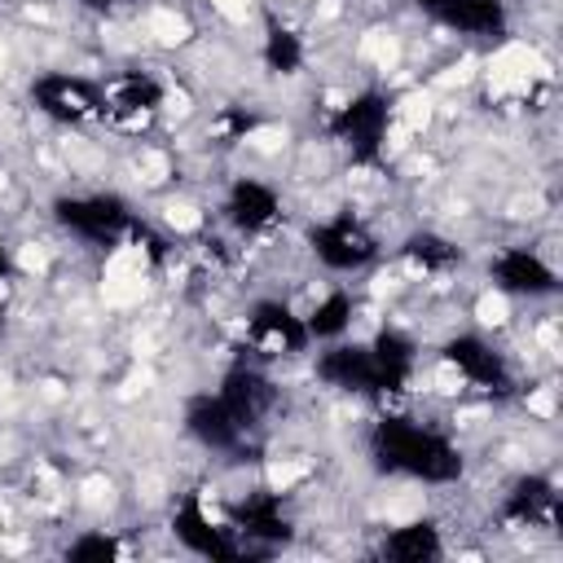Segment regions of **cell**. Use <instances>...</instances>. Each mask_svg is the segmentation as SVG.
Returning <instances> with one entry per match:
<instances>
[{
    "label": "cell",
    "mask_w": 563,
    "mask_h": 563,
    "mask_svg": "<svg viewBox=\"0 0 563 563\" xmlns=\"http://www.w3.org/2000/svg\"><path fill=\"white\" fill-rule=\"evenodd\" d=\"M369 453H374V466L378 471L413 475L422 484H453L462 475V449L449 435H440L431 427H418L409 418H383V422H374Z\"/></svg>",
    "instance_id": "obj_1"
},
{
    "label": "cell",
    "mask_w": 563,
    "mask_h": 563,
    "mask_svg": "<svg viewBox=\"0 0 563 563\" xmlns=\"http://www.w3.org/2000/svg\"><path fill=\"white\" fill-rule=\"evenodd\" d=\"M387 123H391V97L365 88L330 114V136L347 145L352 163H374L383 150V136H387Z\"/></svg>",
    "instance_id": "obj_2"
},
{
    "label": "cell",
    "mask_w": 563,
    "mask_h": 563,
    "mask_svg": "<svg viewBox=\"0 0 563 563\" xmlns=\"http://www.w3.org/2000/svg\"><path fill=\"white\" fill-rule=\"evenodd\" d=\"M53 216L62 229L88 242H119L132 229V211L119 194H62L53 202Z\"/></svg>",
    "instance_id": "obj_3"
},
{
    "label": "cell",
    "mask_w": 563,
    "mask_h": 563,
    "mask_svg": "<svg viewBox=\"0 0 563 563\" xmlns=\"http://www.w3.org/2000/svg\"><path fill=\"white\" fill-rule=\"evenodd\" d=\"M308 246L312 255L334 268V273H352V268H365L374 255H378V238L356 220V216H330L321 224L308 229Z\"/></svg>",
    "instance_id": "obj_4"
},
{
    "label": "cell",
    "mask_w": 563,
    "mask_h": 563,
    "mask_svg": "<svg viewBox=\"0 0 563 563\" xmlns=\"http://www.w3.org/2000/svg\"><path fill=\"white\" fill-rule=\"evenodd\" d=\"M163 84L150 70H123L101 88V119L114 128H145L163 110Z\"/></svg>",
    "instance_id": "obj_5"
},
{
    "label": "cell",
    "mask_w": 563,
    "mask_h": 563,
    "mask_svg": "<svg viewBox=\"0 0 563 563\" xmlns=\"http://www.w3.org/2000/svg\"><path fill=\"white\" fill-rule=\"evenodd\" d=\"M31 101L40 114L57 123H88L101 119V88H92L79 75H40L31 84Z\"/></svg>",
    "instance_id": "obj_6"
},
{
    "label": "cell",
    "mask_w": 563,
    "mask_h": 563,
    "mask_svg": "<svg viewBox=\"0 0 563 563\" xmlns=\"http://www.w3.org/2000/svg\"><path fill=\"white\" fill-rule=\"evenodd\" d=\"M317 378L330 383V387H339V391H356V396H383V391H391L383 365L361 343H339V347L321 352L317 356Z\"/></svg>",
    "instance_id": "obj_7"
},
{
    "label": "cell",
    "mask_w": 563,
    "mask_h": 563,
    "mask_svg": "<svg viewBox=\"0 0 563 563\" xmlns=\"http://www.w3.org/2000/svg\"><path fill=\"white\" fill-rule=\"evenodd\" d=\"M471 387H479V391H493V396H506L510 387H515V378H510V369H506V361L484 343V339H475V334H457V339H449L444 343V352H440Z\"/></svg>",
    "instance_id": "obj_8"
},
{
    "label": "cell",
    "mask_w": 563,
    "mask_h": 563,
    "mask_svg": "<svg viewBox=\"0 0 563 563\" xmlns=\"http://www.w3.org/2000/svg\"><path fill=\"white\" fill-rule=\"evenodd\" d=\"M185 427H189V435H194L198 444L220 449V453L238 449V444L246 440V431H251V427L220 400V391H216V396H194V400L185 405Z\"/></svg>",
    "instance_id": "obj_9"
},
{
    "label": "cell",
    "mask_w": 563,
    "mask_h": 563,
    "mask_svg": "<svg viewBox=\"0 0 563 563\" xmlns=\"http://www.w3.org/2000/svg\"><path fill=\"white\" fill-rule=\"evenodd\" d=\"M246 339L268 352H299L308 343V325L277 299H260L246 317Z\"/></svg>",
    "instance_id": "obj_10"
},
{
    "label": "cell",
    "mask_w": 563,
    "mask_h": 563,
    "mask_svg": "<svg viewBox=\"0 0 563 563\" xmlns=\"http://www.w3.org/2000/svg\"><path fill=\"white\" fill-rule=\"evenodd\" d=\"M224 216H229V224H238L242 233H264V229L277 224L282 198H277V189H268L264 180L242 176V180H233V189H229V198H224Z\"/></svg>",
    "instance_id": "obj_11"
},
{
    "label": "cell",
    "mask_w": 563,
    "mask_h": 563,
    "mask_svg": "<svg viewBox=\"0 0 563 563\" xmlns=\"http://www.w3.org/2000/svg\"><path fill=\"white\" fill-rule=\"evenodd\" d=\"M229 519L251 541H264V545L290 541V519H286V510H282V501L273 493H246L242 501L229 506Z\"/></svg>",
    "instance_id": "obj_12"
},
{
    "label": "cell",
    "mask_w": 563,
    "mask_h": 563,
    "mask_svg": "<svg viewBox=\"0 0 563 563\" xmlns=\"http://www.w3.org/2000/svg\"><path fill=\"white\" fill-rule=\"evenodd\" d=\"M172 532H176L194 554H202V559H238V554H242V550L229 541V532L216 528V523L207 519V510H202L198 497H185V501L176 506V515H172Z\"/></svg>",
    "instance_id": "obj_13"
},
{
    "label": "cell",
    "mask_w": 563,
    "mask_h": 563,
    "mask_svg": "<svg viewBox=\"0 0 563 563\" xmlns=\"http://www.w3.org/2000/svg\"><path fill=\"white\" fill-rule=\"evenodd\" d=\"M422 13L435 22L466 31V35H497L506 26V4L501 0H413Z\"/></svg>",
    "instance_id": "obj_14"
},
{
    "label": "cell",
    "mask_w": 563,
    "mask_h": 563,
    "mask_svg": "<svg viewBox=\"0 0 563 563\" xmlns=\"http://www.w3.org/2000/svg\"><path fill=\"white\" fill-rule=\"evenodd\" d=\"M220 400H224L246 427H255V422L273 409L277 391H273V383H268L255 365H233V369L220 378Z\"/></svg>",
    "instance_id": "obj_15"
},
{
    "label": "cell",
    "mask_w": 563,
    "mask_h": 563,
    "mask_svg": "<svg viewBox=\"0 0 563 563\" xmlns=\"http://www.w3.org/2000/svg\"><path fill=\"white\" fill-rule=\"evenodd\" d=\"M506 519L523 523V528H554L559 523V493L545 475H523L515 479V488L506 493Z\"/></svg>",
    "instance_id": "obj_16"
},
{
    "label": "cell",
    "mask_w": 563,
    "mask_h": 563,
    "mask_svg": "<svg viewBox=\"0 0 563 563\" xmlns=\"http://www.w3.org/2000/svg\"><path fill=\"white\" fill-rule=\"evenodd\" d=\"M488 273H493V282H497L501 290H510V295H550V290H554V268H550L541 255L523 251V246L501 251Z\"/></svg>",
    "instance_id": "obj_17"
},
{
    "label": "cell",
    "mask_w": 563,
    "mask_h": 563,
    "mask_svg": "<svg viewBox=\"0 0 563 563\" xmlns=\"http://www.w3.org/2000/svg\"><path fill=\"white\" fill-rule=\"evenodd\" d=\"M378 554L391 559V563H427V559L444 554V541H440V528L431 519H418V523H405V528L387 532Z\"/></svg>",
    "instance_id": "obj_18"
},
{
    "label": "cell",
    "mask_w": 563,
    "mask_h": 563,
    "mask_svg": "<svg viewBox=\"0 0 563 563\" xmlns=\"http://www.w3.org/2000/svg\"><path fill=\"white\" fill-rule=\"evenodd\" d=\"M369 352H374V361L383 365L391 391H400V387L409 383V374H413V339L400 334V330H378L374 343H369Z\"/></svg>",
    "instance_id": "obj_19"
},
{
    "label": "cell",
    "mask_w": 563,
    "mask_h": 563,
    "mask_svg": "<svg viewBox=\"0 0 563 563\" xmlns=\"http://www.w3.org/2000/svg\"><path fill=\"white\" fill-rule=\"evenodd\" d=\"M260 57H264V66H268L273 75H295V70L303 66V40H299L290 26H282V22H268Z\"/></svg>",
    "instance_id": "obj_20"
},
{
    "label": "cell",
    "mask_w": 563,
    "mask_h": 563,
    "mask_svg": "<svg viewBox=\"0 0 563 563\" xmlns=\"http://www.w3.org/2000/svg\"><path fill=\"white\" fill-rule=\"evenodd\" d=\"M405 260H413L422 273H444V268H453L457 260H462V251L449 242V238H440V233H409L405 238Z\"/></svg>",
    "instance_id": "obj_21"
},
{
    "label": "cell",
    "mask_w": 563,
    "mask_h": 563,
    "mask_svg": "<svg viewBox=\"0 0 563 563\" xmlns=\"http://www.w3.org/2000/svg\"><path fill=\"white\" fill-rule=\"evenodd\" d=\"M303 325H308V339H339V334L352 325V299H347L343 290L325 295V299L312 308V317H308Z\"/></svg>",
    "instance_id": "obj_22"
},
{
    "label": "cell",
    "mask_w": 563,
    "mask_h": 563,
    "mask_svg": "<svg viewBox=\"0 0 563 563\" xmlns=\"http://www.w3.org/2000/svg\"><path fill=\"white\" fill-rule=\"evenodd\" d=\"M66 559L70 563H110V559H119V541L106 532H84L66 545Z\"/></svg>",
    "instance_id": "obj_23"
},
{
    "label": "cell",
    "mask_w": 563,
    "mask_h": 563,
    "mask_svg": "<svg viewBox=\"0 0 563 563\" xmlns=\"http://www.w3.org/2000/svg\"><path fill=\"white\" fill-rule=\"evenodd\" d=\"M260 128V119L255 114H242V110H224L220 119H216V132L224 136V141H238V136H246V132H255Z\"/></svg>",
    "instance_id": "obj_24"
},
{
    "label": "cell",
    "mask_w": 563,
    "mask_h": 563,
    "mask_svg": "<svg viewBox=\"0 0 563 563\" xmlns=\"http://www.w3.org/2000/svg\"><path fill=\"white\" fill-rule=\"evenodd\" d=\"M88 9H101V13H114V9H123L128 0H84Z\"/></svg>",
    "instance_id": "obj_25"
},
{
    "label": "cell",
    "mask_w": 563,
    "mask_h": 563,
    "mask_svg": "<svg viewBox=\"0 0 563 563\" xmlns=\"http://www.w3.org/2000/svg\"><path fill=\"white\" fill-rule=\"evenodd\" d=\"M13 277V264H9V255H0V286Z\"/></svg>",
    "instance_id": "obj_26"
}]
</instances>
